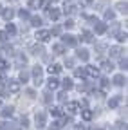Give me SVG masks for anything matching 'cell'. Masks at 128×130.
<instances>
[{
    "mask_svg": "<svg viewBox=\"0 0 128 130\" xmlns=\"http://www.w3.org/2000/svg\"><path fill=\"white\" fill-rule=\"evenodd\" d=\"M36 123H38V125H36L38 128H42V126L45 125V114H42V112L36 114Z\"/></svg>",
    "mask_w": 128,
    "mask_h": 130,
    "instance_id": "cell-2",
    "label": "cell"
},
{
    "mask_svg": "<svg viewBox=\"0 0 128 130\" xmlns=\"http://www.w3.org/2000/svg\"><path fill=\"white\" fill-rule=\"evenodd\" d=\"M108 105H110V107H112V108H114V107H116V105H117V100H110V101H108Z\"/></svg>",
    "mask_w": 128,
    "mask_h": 130,
    "instance_id": "cell-29",
    "label": "cell"
},
{
    "mask_svg": "<svg viewBox=\"0 0 128 130\" xmlns=\"http://www.w3.org/2000/svg\"><path fill=\"white\" fill-rule=\"evenodd\" d=\"M0 105H2V103H0Z\"/></svg>",
    "mask_w": 128,
    "mask_h": 130,
    "instance_id": "cell-36",
    "label": "cell"
},
{
    "mask_svg": "<svg viewBox=\"0 0 128 130\" xmlns=\"http://www.w3.org/2000/svg\"><path fill=\"white\" fill-rule=\"evenodd\" d=\"M65 25L70 29V27H74V22H72V20H67V24H65Z\"/></svg>",
    "mask_w": 128,
    "mask_h": 130,
    "instance_id": "cell-31",
    "label": "cell"
},
{
    "mask_svg": "<svg viewBox=\"0 0 128 130\" xmlns=\"http://www.w3.org/2000/svg\"><path fill=\"white\" fill-rule=\"evenodd\" d=\"M42 0H29V7H40Z\"/></svg>",
    "mask_w": 128,
    "mask_h": 130,
    "instance_id": "cell-12",
    "label": "cell"
},
{
    "mask_svg": "<svg viewBox=\"0 0 128 130\" xmlns=\"http://www.w3.org/2000/svg\"><path fill=\"white\" fill-rule=\"evenodd\" d=\"M117 7H119V11H121V13H124V11H126V4H117Z\"/></svg>",
    "mask_w": 128,
    "mask_h": 130,
    "instance_id": "cell-27",
    "label": "cell"
},
{
    "mask_svg": "<svg viewBox=\"0 0 128 130\" xmlns=\"http://www.w3.org/2000/svg\"><path fill=\"white\" fill-rule=\"evenodd\" d=\"M20 16H22V18H29V13L22 9V11H20Z\"/></svg>",
    "mask_w": 128,
    "mask_h": 130,
    "instance_id": "cell-28",
    "label": "cell"
},
{
    "mask_svg": "<svg viewBox=\"0 0 128 130\" xmlns=\"http://www.w3.org/2000/svg\"><path fill=\"white\" fill-rule=\"evenodd\" d=\"M105 31H106V25L105 24H98V25H96V32H98V35H103Z\"/></svg>",
    "mask_w": 128,
    "mask_h": 130,
    "instance_id": "cell-7",
    "label": "cell"
},
{
    "mask_svg": "<svg viewBox=\"0 0 128 130\" xmlns=\"http://www.w3.org/2000/svg\"><path fill=\"white\" fill-rule=\"evenodd\" d=\"M0 11H2V7H0Z\"/></svg>",
    "mask_w": 128,
    "mask_h": 130,
    "instance_id": "cell-35",
    "label": "cell"
},
{
    "mask_svg": "<svg viewBox=\"0 0 128 130\" xmlns=\"http://www.w3.org/2000/svg\"><path fill=\"white\" fill-rule=\"evenodd\" d=\"M13 14H14V13H13L11 9H7V11H4V18H7V20H9V18H13Z\"/></svg>",
    "mask_w": 128,
    "mask_h": 130,
    "instance_id": "cell-22",
    "label": "cell"
},
{
    "mask_svg": "<svg viewBox=\"0 0 128 130\" xmlns=\"http://www.w3.org/2000/svg\"><path fill=\"white\" fill-rule=\"evenodd\" d=\"M83 74H85L83 69H76V76H78V78H83Z\"/></svg>",
    "mask_w": 128,
    "mask_h": 130,
    "instance_id": "cell-25",
    "label": "cell"
},
{
    "mask_svg": "<svg viewBox=\"0 0 128 130\" xmlns=\"http://www.w3.org/2000/svg\"><path fill=\"white\" fill-rule=\"evenodd\" d=\"M105 18H108V20L114 18V13H112V11H106V13H105Z\"/></svg>",
    "mask_w": 128,
    "mask_h": 130,
    "instance_id": "cell-26",
    "label": "cell"
},
{
    "mask_svg": "<svg viewBox=\"0 0 128 130\" xmlns=\"http://www.w3.org/2000/svg\"><path fill=\"white\" fill-rule=\"evenodd\" d=\"M54 53H56V54H61V53H63V45H60V43L54 45Z\"/></svg>",
    "mask_w": 128,
    "mask_h": 130,
    "instance_id": "cell-23",
    "label": "cell"
},
{
    "mask_svg": "<svg viewBox=\"0 0 128 130\" xmlns=\"http://www.w3.org/2000/svg\"><path fill=\"white\" fill-rule=\"evenodd\" d=\"M103 69L105 71H114V65H112L110 61H103Z\"/></svg>",
    "mask_w": 128,
    "mask_h": 130,
    "instance_id": "cell-18",
    "label": "cell"
},
{
    "mask_svg": "<svg viewBox=\"0 0 128 130\" xmlns=\"http://www.w3.org/2000/svg\"><path fill=\"white\" fill-rule=\"evenodd\" d=\"M78 56L81 58L83 61H87V60H88V53H87V51H79V53H78Z\"/></svg>",
    "mask_w": 128,
    "mask_h": 130,
    "instance_id": "cell-17",
    "label": "cell"
},
{
    "mask_svg": "<svg viewBox=\"0 0 128 130\" xmlns=\"http://www.w3.org/2000/svg\"><path fill=\"white\" fill-rule=\"evenodd\" d=\"M0 40H7V35H6V32H0Z\"/></svg>",
    "mask_w": 128,
    "mask_h": 130,
    "instance_id": "cell-33",
    "label": "cell"
},
{
    "mask_svg": "<svg viewBox=\"0 0 128 130\" xmlns=\"http://www.w3.org/2000/svg\"><path fill=\"white\" fill-rule=\"evenodd\" d=\"M31 22H33V25H42V18H40V16H33V18H31Z\"/></svg>",
    "mask_w": 128,
    "mask_h": 130,
    "instance_id": "cell-13",
    "label": "cell"
},
{
    "mask_svg": "<svg viewBox=\"0 0 128 130\" xmlns=\"http://www.w3.org/2000/svg\"><path fill=\"white\" fill-rule=\"evenodd\" d=\"M110 54H112V56H119V54H121V49H119V47H112V49H110Z\"/></svg>",
    "mask_w": 128,
    "mask_h": 130,
    "instance_id": "cell-16",
    "label": "cell"
},
{
    "mask_svg": "<svg viewBox=\"0 0 128 130\" xmlns=\"http://www.w3.org/2000/svg\"><path fill=\"white\" fill-rule=\"evenodd\" d=\"M76 130H85V128L83 126H76Z\"/></svg>",
    "mask_w": 128,
    "mask_h": 130,
    "instance_id": "cell-34",
    "label": "cell"
},
{
    "mask_svg": "<svg viewBox=\"0 0 128 130\" xmlns=\"http://www.w3.org/2000/svg\"><path fill=\"white\" fill-rule=\"evenodd\" d=\"M67 108H69L70 112H78V110H79V103H69Z\"/></svg>",
    "mask_w": 128,
    "mask_h": 130,
    "instance_id": "cell-9",
    "label": "cell"
},
{
    "mask_svg": "<svg viewBox=\"0 0 128 130\" xmlns=\"http://www.w3.org/2000/svg\"><path fill=\"white\" fill-rule=\"evenodd\" d=\"M60 71H61L60 65H51V67H49V72H51V74H58Z\"/></svg>",
    "mask_w": 128,
    "mask_h": 130,
    "instance_id": "cell-10",
    "label": "cell"
},
{
    "mask_svg": "<svg viewBox=\"0 0 128 130\" xmlns=\"http://www.w3.org/2000/svg\"><path fill=\"white\" fill-rule=\"evenodd\" d=\"M51 114H52V116H61V108L60 107H52L51 108Z\"/></svg>",
    "mask_w": 128,
    "mask_h": 130,
    "instance_id": "cell-15",
    "label": "cell"
},
{
    "mask_svg": "<svg viewBox=\"0 0 128 130\" xmlns=\"http://www.w3.org/2000/svg\"><path fill=\"white\" fill-rule=\"evenodd\" d=\"M47 85H49V89H51V90H54V89H58L60 81H58L56 78H51V79H49V83H47Z\"/></svg>",
    "mask_w": 128,
    "mask_h": 130,
    "instance_id": "cell-4",
    "label": "cell"
},
{
    "mask_svg": "<svg viewBox=\"0 0 128 130\" xmlns=\"http://www.w3.org/2000/svg\"><path fill=\"white\" fill-rule=\"evenodd\" d=\"M6 32H9V35H14V32H16V27H14L13 24H7V27H6Z\"/></svg>",
    "mask_w": 128,
    "mask_h": 130,
    "instance_id": "cell-11",
    "label": "cell"
},
{
    "mask_svg": "<svg viewBox=\"0 0 128 130\" xmlns=\"http://www.w3.org/2000/svg\"><path fill=\"white\" fill-rule=\"evenodd\" d=\"M2 116H4V118H11V116H13V108H11V107H9V108H4Z\"/></svg>",
    "mask_w": 128,
    "mask_h": 130,
    "instance_id": "cell-14",
    "label": "cell"
},
{
    "mask_svg": "<svg viewBox=\"0 0 128 130\" xmlns=\"http://www.w3.org/2000/svg\"><path fill=\"white\" fill-rule=\"evenodd\" d=\"M63 43H67V45H76V40H74V36H70V35H67V36H63Z\"/></svg>",
    "mask_w": 128,
    "mask_h": 130,
    "instance_id": "cell-3",
    "label": "cell"
},
{
    "mask_svg": "<svg viewBox=\"0 0 128 130\" xmlns=\"http://www.w3.org/2000/svg\"><path fill=\"white\" fill-rule=\"evenodd\" d=\"M27 76H29L27 72H22V74H20V79H24V81H25V79H27Z\"/></svg>",
    "mask_w": 128,
    "mask_h": 130,
    "instance_id": "cell-32",
    "label": "cell"
},
{
    "mask_svg": "<svg viewBox=\"0 0 128 130\" xmlns=\"http://www.w3.org/2000/svg\"><path fill=\"white\" fill-rule=\"evenodd\" d=\"M49 38H51V32L49 31H38L36 32V40L38 42H47Z\"/></svg>",
    "mask_w": 128,
    "mask_h": 130,
    "instance_id": "cell-1",
    "label": "cell"
},
{
    "mask_svg": "<svg viewBox=\"0 0 128 130\" xmlns=\"http://www.w3.org/2000/svg\"><path fill=\"white\" fill-rule=\"evenodd\" d=\"M81 118H83L85 121H90V119H92V112H90V110H83V112H81Z\"/></svg>",
    "mask_w": 128,
    "mask_h": 130,
    "instance_id": "cell-8",
    "label": "cell"
},
{
    "mask_svg": "<svg viewBox=\"0 0 128 130\" xmlns=\"http://www.w3.org/2000/svg\"><path fill=\"white\" fill-rule=\"evenodd\" d=\"M20 90V85L16 83V81H13V83H9V92H18Z\"/></svg>",
    "mask_w": 128,
    "mask_h": 130,
    "instance_id": "cell-6",
    "label": "cell"
},
{
    "mask_svg": "<svg viewBox=\"0 0 128 130\" xmlns=\"http://www.w3.org/2000/svg\"><path fill=\"white\" fill-rule=\"evenodd\" d=\"M83 40H85V42H92V32L85 31V32H83Z\"/></svg>",
    "mask_w": 128,
    "mask_h": 130,
    "instance_id": "cell-19",
    "label": "cell"
},
{
    "mask_svg": "<svg viewBox=\"0 0 128 130\" xmlns=\"http://www.w3.org/2000/svg\"><path fill=\"white\" fill-rule=\"evenodd\" d=\"M114 81H116V85H123V76H116Z\"/></svg>",
    "mask_w": 128,
    "mask_h": 130,
    "instance_id": "cell-24",
    "label": "cell"
},
{
    "mask_svg": "<svg viewBox=\"0 0 128 130\" xmlns=\"http://www.w3.org/2000/svg\"><path fill=\"white\" fill-rule=\"evenodd\" d=\"M87 72H88V76H92V78H98V76H99V71L96 69V67H87Z\"/></svg>",
    "mask_w": 128,
    "mask_h": 130,
    "instance_id": "cell-5",
    "label": "cell"
},
{
    "mask_svg": "<svg viewBox=\"0 0 128 130\" xmlns=\"http://www.w3.org/2000/svg\"><path fill=\"white\" fill-rule=\"evenodd\" d=\"M49 16H51V18H52V20H58V16H60V13L52 9V11H49Z\"/></svg>",
    "mask_w": 128,
    "mask_h": 130,
    "instance_id": "cell-21",
    "label": "cell"
},
{
    "mask_svg": "<svg viewBox=\"0 0 128 130\" xmlns=\"http://www.w3.org/2000/svg\"><path fill=\"white\" fill-rule=\"evenodd\" d=\"M63 87H65L67 90H70L72 89V81L70 79H63Z\"/></svg>",
    "mask_w": 128,
    "mask_h": 130,
    "instance_id": "cell-20",
    "label": "cell"
},
{
    "mask_svg": "<svg viewBox=\"0 0 128 130\" xmlns=\"http://www.w3.org/2000/svg\"><path fill=\"white\" fill-rule=\"evenodd\" d=\"M117 40H119V42H126V32H124V35H119Z\"/></svg>",
    "mask_w": 128,
    "mask_h": 130,
    "instance_id": "cell-30",
    "label": "cell"
}]
</instances>
